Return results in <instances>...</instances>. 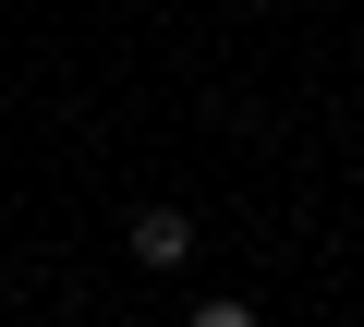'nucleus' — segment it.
<instances>
[{"mask_svg": "<svg viewBox=\"0 0 364 327\" xmlns=\"http://www.w3.org/2000/svg\"><path fill=\"white\" fill-rule=\"evenodd\" d=\"M195 255V218L182 206H134V267H182Z\"/></svg>", "mask_w": 364, "mask_h": 327, "instance_id": "1", "label": "nucleus"}, {"mask_svg": "<svg viewBox=\"0 0 364 327\" xmlns=\"http://www.w3.org/2000/svg\"><path fill=\"white\" fill-rule=\"evenodd\" d=\"M182 327H255V303H231V291H219V303H195Z\"/></svg>", "mask_w": 364, "mask_h": 327, "instance_id": "2", "label": "nucleus"}]
</instances>
